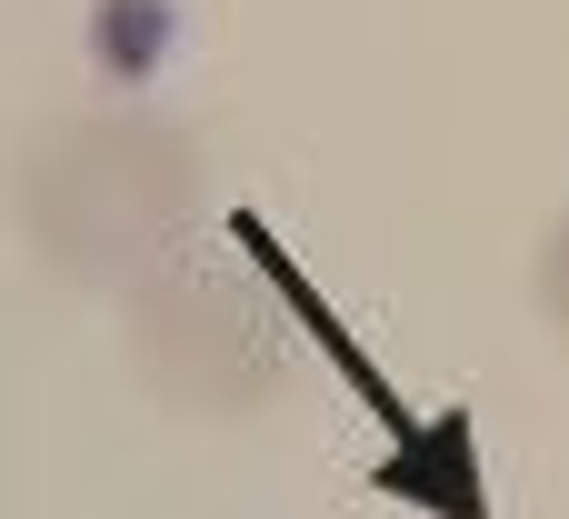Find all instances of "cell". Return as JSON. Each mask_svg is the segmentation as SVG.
Here are the masks:
<instances>
[{
    "label": "cell",
    "mask_w": 569,
    "mask_h": 519,
    "mask_svg": "<svg viewBox=\"0 0 569 519\" xmlns=\"http://www.w3.org/2000/svg\"><path fill=\"white\" fill-rule=\"evenodd\" d=\"M190 200H200V170H190L180 130L120 120V110L40 130L20 160V230L70 280H120V270L160 260L190 230Z\"/></svg>",
    "instance_id": "obj_1"
},
{
    "label": "cell",
    "mask_w": 569,
    "mask_h": 519,
    "mask_svg": "<svg viewBox=\"0 0 569 519\" xmlns=\"http://www.w3.org/2000/svg\"><path fill=\"white\" fill-rule=\"evenodd\" d=\"M220 230H230V250H240V260L270 280V300L300 320V340H310V350H320V360L350 380V400L380 420V460H370V490H380V500H400V510H420V519H490L480 420H470L460 400H450V410H410V400H400V380H390V370H380V360L350 340V320L320 300V280H310V270L280 250V230H270L260 210H230Z\"/></svg>",
    "instance_id": "obj_2"
},
{
    "label": "cell",
    "mask_w": 569,
    "mask_h": 519,
    "mask_svg": "<svg viewBox=\"0 0 569 519\" xmlns=\"http://www.w3.org/2000/svg\"><path fill=\"white\" fill-rule=\"evenodd\" d=\"M140 360H150V380H160L170 400H220V410H240V400L270 380L260 330H250L210 280H160V290L140 300Z\"/></svg>",
    "instance_id": "obj_3"
},
{
    "label": "cell",
    "mask_w": 569,
    "mask_h": 519,
    "mask_svg": "<svg viewBox=\"0 0 569 519\" xmlns=\"http://www.w3.org/2000/svg\"><path fill=\"white\" fill-rule=\"evenodd\" d=\"M160 50H170V0H100L90 10V60L110 80H140Z\"/></svg>",
    "instance_id": "obj_4"
},
{
    "label": "cell",
    "mask_w": 569,
    "mask_h": 519,
    "mask_svg": "<svg viewBox=\"0 0 569 519\" xmlns=\"http://www.w3.org/2000/svg\"><path fill=\"white\" fill-rule=\"evenodd\" d=\"M540 310L560 320V340H569V220L540 240Z\"/></svg>",
    "instance_id": "obj_5"
}]
</instances>
